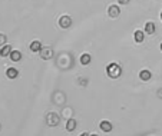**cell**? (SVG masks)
Here are the masks:
<instances>
[{"label":"cell","mask_w":162,"mask_h":136,"mask_svg":"<svg viewBox=\"0 0 162 136\" xmlns=\"http://www.w3.org/2000/svg\"><path fill=\"white\" fill-rule=\"evenodd\" d=\"M121 73H122V69L118 63H109L108 66H106V74H108L109 78L118 79L121 76Z\"/></svg>","instance_id":"6da1fadb"},{"label":"cell","mask_w":162,"mask_h":136,"mask_svg":"<svg viewBox=\"0 0 162 136\" xmlns=\"http://www.w3.org/2000/svg\"><path fill=\"white\" fill-rule=\"evenodd\" d=\"M59 120H60V118H59V115L56 112H49L46 115V123H47V126H58Z\"/></svg>","instance_id":"7a4b0ae2"},{"label":"cell","mask_w":162,"mask_h":136,"mask_svg":"<svg viewBox=\"0 0 162 136\" xmlns=\"http://www.w3.org/2000/svg\"><path fill=\"white\" fill-rule=\"evenodd\" d=\"M40 56H42V59L49 60V59L53 58V49H52V47H43V49L40 50Z\"/></svg>","instance_id":"3957f363"},{"label":"cell","mask_w":162,"mask_h":136,"mask_svg":"<svg viewBox=\"0 0 162 136\" xmlns=\"http://www.w3.org/2000/svg\"><path fill=\"white\" fill-rule=\"evenodd\" d=\"M59 25H60V27H63V29H67V27H71V26H72V19H71V16H62L60 19H59Z\"/></svg>","instance_id":"277c9868"},{"label":"cell","mask_w":162,"mask_h":136,"mask_svg":"<svg viewBox=\"0 0 162 136\" xmlns=\"http://www.w3.org/2000/svg\"><path fill=\"white\" fill-rule=\"evenodd\" d=\"M108 14L111 17H118L121 14V9L118 7L116 4H112V6H109L108 7Z\"/></svg>","instance_id":"5b68a950"},{"label":"cell","mask_w":162,"mask_h":136,"mask_svg":"<svg viewBox=\"0 0 162 136\" xmlns=\"http://www.w3.org/2000/svg\"><path fill=\"white\" fill-rule=\"evenodd\" d=\"M151 78H152V73H151L148 69L141 70V73H139V79H141V80H144V82H148V80H151Z\"/></svg>","instance_id":"8992f818"},{"label":"cell","mask_w":162,"mask_h":136,"mask_svg":"<svg viewBox=\"0 0 162 136\" xmlns=\"http://www.w3.org/2000/svg\"><path fill=\"white\" fill-rule=\"evenodd\" d=\"M6 76H7L9 79H16L17 76H19V70H17L16 67H9V69L6 70Z\"/></svg>","instance_id":"52a82bcc"},{"label":"cell","mask_w":162,"mask_h":136,"mask_svg":"<svg viewBox=\"0 0 162 136\" xmlns=\"http://www.w3.org/2000/svg\"><path fill=\"white\" fill-rule=\"evenodd\" d=\"M99 128L102 129L103 132H111L113 126H112V123H111V122H108V120H102V122L99 123Z\"/></svg>","instance_id":"ba28073f"},{"label":"cell","mask_w":162,"mask_h":136,"mask_svg":"<svg viewBox=\"0 0 162 136\" xmlns=\"http://www.w3.org/2000/svg\"><path fill=\"white\" fill-rule=\"evenodd\" d=\"M76 126H78V122H76L73 118H71V119L66 122V130H69V132H73L76 129Z\"/></svg>","instance_id":"9c48e42d"},{"label":"cell","mask_w":162,"mask_h":136,"mask_svg":"<svg viewBox=\"0 0 162 136\" xmlns=\"http://www.w3.org/2000/svg\"><path fill=\"white\" fill-rule=\"evenodd\" d=\"M10 53H12V46L10 45H4L2 46V49H0V56H10Z\"/></svg>","instance_id":"30bf717a"},{"label":"cell","mask_w":162,"mask_h":136,"mask_svg":"<svg viewBox=\"0 0 162 136\" xmlns=\"http://www.w3.org/2000/svg\"><path fill=\"white\" fill-rule=\"evenodd\" d=\"M42 49H43V46H42V43L39 40H33L30 43V50L32 52H40Z\"/></svg>","instance_id":"8fae6325"},{"label":"cell","mask_w":162,"mask_h":136,"mask_svg":"<svg viewBox=\"0 0 162 136\" xmlns=\"http://www.w3.org/2000/svg\"><path fill=\"white\" fill-rule=\"evenodd\" d=\"M133 37H135V42H136V43H142L144 39H145V33H144L142 30H136V32L133 33Z\"/></svg>","instance_id":"7c38bea8"},{"label":"cell","mask_w":162,"mask_h":136,"mask_svg":"<svg viewBox=\"0 0 162 136\" xmlns=\"http://www.w3.org/2000/svg\"><path fill=\"white\" fill-rule=\"evenodd\" d=\"M80 63H82L83 66H86V65H89V63H91V60H92V56L89 53H83L82 56H80Z\"/></svg>","instance_id":"4fadbf2b"},{"label":"cell","mask_w":162,"mask_h":136,"mask_svg":"<svg viewBox=\"0 0 162 136\" xmlns=\"http://www.w3.org/2000/svg\"><path fill=\"white\" fill-rule=\"evenodd\" d=\"M145 32H146V34H154V32H155V23L154 22H148V23H146Z\"/></svg>","instance_id":"5bb4252c"},{"label":"cell","mask_w":162,"mask_h":136,"mask_svg":"<svg viewBox=\"0 0 162 136\" xmlns=\"http://www.w3.org/2000/svg\"><path fill=\"white\" fill-rule=\"evenodd\" d=\"M9 58L12 59L13 62H19V60L22 59V53L19 52V50H12V53H10V56H9Z\"/></svg>","instance_id":"9a60e30c"},{"label":"cell","mask_w":162,"mask_h":136,"mask_svg":"<svg viewBox=\"0 0 162 136\" xmlns=\"http://www.w3.org/2000/svg\"><path fill=\"white\" fill-rule=\"evenodd\" d=\"M6 34H3V33H0V46H4L6 45Z\"/></svg>","instance_id":"2e32d148"},{"label":"cell","mask_w":162,"mask_h":136,"mask_svg":"<svg viewBox=\"0 0 162 136\" xmlns=\"http://www.w3.org/2000/svg\"><path fill=\"white\" fill-rule=\"evenodd\" d=\"M118 3H119V4H128L129 0H118Z\"/></svg>","instance_id":"e0dca14e"},{"label":"cell","mask_w":162,"mask_h":136,"mask_svg":"<svg viewBox=\"0 0 162 136\" xmlns=\"http://www.w3.org/2000/svg\"><path fill=\"white\" fill-rule=\"evenodd\" d=\"M158 92H159V93H158V96H159V98H162V89H159Z\"/></svg>","instance_id":"ac0fdd59"},{"label":"cell","mask_w":162,"mask_h":136,"mask_svg":"<svg viewBox=\"0 0 162 136\" xmlns=\"http://www.w3.org/2000/svg\"><path fill=\"white\" fill-rule=\"evenodd\" d=\"M79 136H89V135H87V133L86 132H83V133H80V135Z\"/></svg>","instance_id":"d6986e66"},{"label":"cell","mask_w":162,"mask_h":136,"mask_svg":"<svg viewBox=\"0 0 162 136\" xmlns=\"http://www.w3.org/2000/svg\"><path fill=\"white\" fill-rule=\"evenodd\" d=\"M89 136H98V135H95V133H93V135H89Z\"/></svg>","instance_id":"ffe728a7"},{"label":"cell","mask_w":162,"mask_h":136,"mask_svg":"<svg viewBox=\"0 0 162 136\" xmlns=\"http://www.w3.org/2000/svg\"><path fill=\"white\" fill-rule=\"evenodd\" d=\"M161 20H162V12H161Z\"/></svg>","instance_id":"44dd1931"},{"label":"cell","mask_w":162,"mask_h":136,"mask_svg":"<svg viewBox=\"0 0 162 136\" xmlns=\"http://www.w3.org/2000/svg\"><path fill=\"white\" fill-rule=\"evenodd\" d=\"M161 50H162V43H161Z\"/></svg>","instance_id":"7402d4cb"},{"label":"cell","mask_w":162,"mask_h":136,"mask_svg":"<svg viewBox=\"0 0 162 136\" xmlns=\"http://www.w3.org/2000/svg\"><path fill=\"white\" fill-rule=\"evenodd\" d=\"M0 128H2V125H0Z\"/></svg>","instance_id":"603a6c76"}]
</instances>
